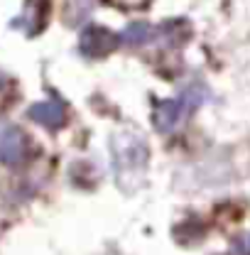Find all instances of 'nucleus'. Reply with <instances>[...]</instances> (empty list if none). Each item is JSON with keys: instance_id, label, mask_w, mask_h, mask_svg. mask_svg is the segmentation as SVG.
<instances>
[{"instance_id": "obj_1", "label": "nucleus", "mask_w": 250, "mask_h": 255, "mask_svg": "<svg viewBox=\"0 0 250 255\" xmlns=\"http://www.w3.org/2000/svg\"><path fill=\"white\" fill-rule=\"evenodd\" d=\"M113 150V164L118 174V184L125 191H132L140 187L145 167H147V145L135 132H121L111 140Z\"/></svg>"}, {"instance_id": "obj_2", "label": "nucleus", "mask_w": 250, "mask_h": 255, "mask_svg": "<svg viewBox=\"0 0 250 255\" xmlns=\"http://www.w3.org/2000/svg\"><path fill=\"white\" fill-rule=\"evenodd\" d=\"M204 96H191V91L182 96V98H174V101H159L155 106V116H152V121H155V128L159 132H172L174 128L179 126V121L187 116V111H191L199 101H201Z\"/></svg>"}, {"instance_id": "obj_3", "label": "nucleus", "mask_w": 250, "mask_h": 255, "mask_svg": "<svg viewBox=\"0 0 250 255\" xmlns=\"http://www.w3.org/2000/svg\"><path fill=\"white\" fill-rule=\"evenodd\" d=\"M79 47H81V52H84L86 57L103 59V57H108V54L118 47V37L111 30L101 27V25H94V27L84 30L81 39H79Z\"/></svg>"}, {"instance_id": "obj_4", "label": "nucleus", "mask_w": 250, "mask_h": 255, "mask_svg": "<svg viewBox=\"0 0 250 255\" xmlns=\"http://www.w3.org/2000/svg\"><path fill=\"white\" fill-rule=\"evenodd\" d=\"M27 155V137L17 128H7L0 135V159L5 164H20Z\"/></svg>"}, {"instance_id": "obj_5", "label": "nucleus", "mask_w": 250, "mask_h": 255, "mask_svg": "<svg viewBox=\"0 0 250 255\" xmlns=\"http://www.w3.org/2000/svg\"><path fill=\"white\" fill-rule=\"evenodd\" d=\"M30 118L39 126L49 128V130H59L66 123V108L59 101H44V103H34L30 108Z\"/></svg>"}, {"instance_id": "obj_6", "label": "nucleus", "mask_w": 250, "mask_h": 255, "mask_svg": "<svg viewBox=\"0 0 250 255\" xmlns=\"http://www.w3.org/2000/svg\"><path fill=\"white\" fill-rule=\"evenodd\" d=\"M150 37H152V27L145 25V22H132V25L125 27V32L121 34V39H123L125 44H130V47H140V44H145Z\"/></svg>"}, {"instance_id": "obj_7", "label": "nucleus", "mask_w": 250, "mask_h": 255, "mask_svg": "<svg viewBox=\"0 0 250 255\" xmlns=\"http://www.w3.org/2000/svg\"><path fill=\"white\" fill-rule=\"evenodd\" d=\"M5 89H7V79H5V76H2V74H0V94H2V91H5Z\"/></svg>"}]
</instances>
